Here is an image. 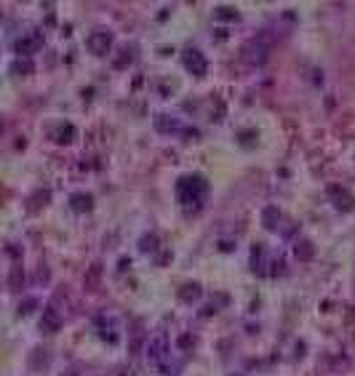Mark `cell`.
<instances>
[{
  "instance_id": "1",
  "label": "cell",
  "mask_w": 355,
  "mask_h": 376,
  "mask_svg": "<svg viewBox=\"0 0 355 376\" xmlns=\"http://www.w3.org/2000/svg\"><path fill=\"white\" fill-rule=\"evenodd\" d=\"M187 190H190V198L182 200V203H185L187 211L190 208L198 211L200 203H203V198H206V192H209V184H206V179H200V176H187V179L179 181V192H187Z\"/></svg>"
},
{
  "instance_id": "2",
  "label": "cell",
  "mask_w": 355,
  "mask_h": 376,
  "mask_svg": "<svg viewBox=\"0 0 355 376\" xmlns=\"http://www.w3.org/2000/svg\"><path fill=\"white\" fill-rule=\"evenodd\" d=\"M40 328L43 331H56L59 328V315L54 312V310H46V320L40 323Z\"/></svg>"
},
{
  "instance_id": "3",
  "label": "cell",
  "mask_w": 355,
  "mask_h": 376,
  "mask_svg": "<svg viewBox=\"0 0 355 376\" xmlns=\"http://www.w3.org/2000/svg\"><path fill=\"white\" fill-rule=\"evenodd\" d=\"M72 203H78V205H75L78 211H83V208H91V198H88V195H85V198H83V195L72 198Z\"/></svg>"
}]
</instances>
